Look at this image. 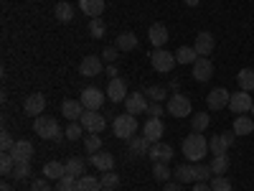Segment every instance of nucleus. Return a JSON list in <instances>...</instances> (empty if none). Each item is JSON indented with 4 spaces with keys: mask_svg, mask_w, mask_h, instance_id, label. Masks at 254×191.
I'll use <instances>...</instances> for the list:
<instances>
[{
    "mask_svg": "<svg viewBox=\"0 0 254 191\" xmlns=\"http://www.w3.org/2000/svg\"><path fill=\"white\" fill-rule=\"evenodd\" d=\"M193 191H214V189H211V184H203V181H198V184H193Z\"/></svg>",
    "mask_w": 254,
    "mask_h": 191,
    "instance_id": "nucleus-52",
    "label": "nucleus"
},
{
    "mask_svg": "<svg viewBox=\"0 0 254 191\" xmlns=\"http://www.w3.org/2000/svg\"><path fill=\"white\" fill-rule=\"evenodd\" d=\"M150 64H153V69H155V72L168 74V72L176 67V54L165 51V49H153V54H150Z\"/></svg>",
    "mask_w": 254,
    "mask_h": 191,
    "instance_id": "nucleus-4",
    "label": "nucleus"
},
{
    "mask_svg": "<svg viewBox=\"0 0 254 191\" xmlns=\"http://www.w3.org/2000/svg\"><path fill=\"white\" fill-rule=\"evenodd\" d=\"M150 140H147L145 135L142 138H130V156H147L150 153Z\"/></svg>",
    "mask_w": 254,
    "mask_h": 191,
    "instance_id": "nucleus-27",
    "label": "nucleus"
},
{
    "mask_svg": "<svg viewBox=\"0 0 254 191\" xmlns=\"http://www.w3.org/2000/svg\"><path fill=\"white\" fill-rule=\"evenodd\" d=\"M102 191H115V189H107V186H104V189H102Z\"/></svg>",
    "mask_w": 254,
    "mask_h": 191,
    "instance_id": "nucleus-56",
    "label": "nucleus"
},
{
    "mask_svg": "<svg viewBox=\"0 0 254 191\" xmlns=\"http://www.w3.org/2000/svg\"><path fill=\"white\" fill-rule=\"evenodd\" d=\"M89 33H92L94 38H102L104 33H107V26H104L102 18H92V20H89Z\"/></svg>",
    "mask_w": 254,
    "mask_h": 191,
    "instance_id": "nucleus-39",
    "label": "nucleus"
},
{
    "mask_svg": "<svg viewBox=\"0 0 254 191\" xmlns=\"http://www.w3.org/2000/svg\"><path fill=\"white\" fill-rule=\"evenodd\" d=\"M163 133H165V125H163L160 117H150V120L145 122V127H142V135L150 140V143H158L163 138Z\"/></svg>",
    "mask_w": 254,
    "mask_h": 191,
    "instance_id": "nucleus-16",
    "label": "nucleus"
},
{
    "mask_svg": "<svg viewBox=\"0 0 254 191\" xmlns=\"http://www.w3.org/2000/svg\"><path fill=\"white\" fill-rule=\"evenodd\" d=\"M79 10L89 18H99L104 13V0H79Z\"/></svg>",
    "mask_w": 254,
    "mask_h": 191,
    "instance_id": "nucleus-23",
    "label": "nucleus"
},
{
    "mask_svg": "<svg viewBox=\"0 0 254 191\" xmlns=\"http://www.w3.org/2000/svg\"><path fill=\"white\" fill-rule=\"evenodd\" d=\"M13 145H15V140H13V135H10L8 130L0 133V148H3V153H10Z\"/></svg>",
    "mask_w": 254,
    "mask_h": 191,
    "instance_id": "nucleus-47",
    "label": "nucleus"
},
{
    "mask_svg": "<svg viewBox=\"0 0 254 191\" xmlns=\"http://www.w3.org/2000/svg\"><path fill=\"white\" fill-rule=\"evenodd\" d=\"M56 191H76V179L74 176H64L56 181Z\"/></svg>",
    "mask_w": 254,
    "mask_h": 191,
    "instance_id": "nucleus-43",
    "label": "nucleus"
},
{
    "mask_svg": "<svg viewBox=\"0 0 254 191\" xmlns=\"http://www.w3.org/2000/svg\"><path fill=\"white\" fill-rule=\"evenodd\" d=\"M196 166V181H211L214 179V171H211V166H206V163H193Z\"/></svg>",
    "mask_w": 254,
    "mask_h": 191,
    "instance_id": "nucleus-42",
    "label": "nucleus"
},
{
    "mask_svg": "<svg viewBox=\"0 0 254 191\" xmlns=\"http://www.w3.org/2000/svg\"><path fill=\"white\" fill-rule=\"evenodd\" d=\"M10 156H13L15 161H31V158H33V143H31V140H15Z\"/></svg>",
    "mask_w": 254,
    "mask_h": 191,
    "instance_id": "nucleus-21",
    "label": "nucleus"
},
{
    "mask_svg": "<svg viewBox=\"0 0 254 191\" xmlns=\"http://www.w3.org/2000/svg\"><path fill=\"white\" fill-rule=\"evenodd\" d=\"M84 148H87V153H99V151H102V138H99V133H92L87 140H84Z\"/></svg>",
    "mask_w": 254,
    "mask_h": 191,
    "instance_id": "nucleus-40",
    "label": "nucleus"
},
{
    "mask_svg": "<svg viewBox=\"0 0 254 191\" xmlns=\"http://www.w3.org/2000/svg\"><path fill=\"white\" fill-rule=\"evenodd\" d=\"M102 69H104V64H102V56H97V54L84 56V59L79 61V74H81V77H99Z\"/></svg>",
    "mask_w": 254,
    "mask_h": 191,
    "instance_id": "nucleus-9",
    "label": "nucleus"
},
{
    "mask_svg": "<svg viewBox=\"0 0 254 191\" xmlns=\"http://www.w3.org/2000/svg\"><path fill=\"white\" fill-rule=\"evenodd\" d=\"M117 51H120L117 46H107V49L102 51V59L107 61V64H115V61H117Z\"/></svg>",
    "mask_w": 254,
    "mask_h": 191,
    "instance_id": "nucleus-49",
    "label": "nucleus"
},
{
    "mask_svg": "<svg viewBox=\"0 0 254 191\" xmlns=\"http://www.w3.org/2000/svg\"><path fill=\"white\" fill-rule=\"evenodd\" d=\"M99 181H102V186H107V189H115V186L120 184V176H117L115 171H104V174L99 176Z\"/></svg>",
    "mask_w": 254,
    "mask_h": 191,
    "instance_id": "nucleus-46",
    "label": "nucleus"
},
{
    "mask_svg": "<svg viewBox=\"0 0 254 191\" xmlns=\"http://www.w3.org/2000/svg\"><path fill=\"white\" fill-rule=\"evenodd\" d=\"M104 95H107V99L110 102H125L127 99V84L117 77V79H110V84H107V92H104Z\"/></svg>",
    "mask_w": 254,
    "mask_h": 191,
    "instance_id": "nucleus-15",
    "label": "nucleus"
},
{
    "mask_svg": "<svg viewBox=\"0 0 254 191\" xmlns=\"http://www.w3.org/2000/svg\"><path fill=\"white\" fill-rule=\"evenodd\" d=\"M44 176L46 179H64L66 176V163H61V161H49L46 166H44Z\"/></svg>",
    "mask_w": 254,
    "mask_h": 191,
    "instance_id": "nucleus-26",
    "label": "nucleus"
},
{
    "mask_svg": "<svg viewBox=\"0 0 254 191\" xmlns=\"http://www.w3.org/2000/svg\"><path fill=\"white\" fill-rule=\"evenodd\" d=\"M229 99H231V95H229L224 87H216V90L208 92L206 104H208L211 110H224V107H229Z\"/></svg>",
    "mask_w": 254,
    "mask_h": 191,
    "instance_id": "nucleus-14",
    "label": "nucleus"
},
{
    "mask_svg": "<svg viewBox=\"0 0 254 191\" xmlns=\"http://www.w3.org/2000/svg\"><path fill=\"white\" fill-rule=\"evenodd\" d=\"M147 95L145 92H135V95H127V99H125V107H127V112L130 115H142V112H147Z\"/></svg>",
    "mask_w": 254,
    "mask_h": 191,
    "instance_id": "nucleus-12",
    "label": "nucleus"
},
{
    "mask_svg": "<svg viewBox=\"0 0 254 191\" xmlns=\"http://www.w3.org/2000/svg\"><path fill=\"white\" fill-rule=\"evenodd\" d=\"M173 174H176L178 184H193L196 181V166L193 163H181Z\"/></svg>",
    "mask_w": 254,
    "mask_h": 191,
    "instance_id": "nucleus-24",
    "label": "nucleus"
},
{
    "mask_svg": "<svg viewBox=\"0 0 254 191\" xmlns=\"http://www.w3.org/2000/svg\"><path fill=\"white\" fill-rule=\"evenodd\" d=\"M193 49L198 51V56H211V54H214V49H216V38L211 36L208 31H198Z\"/></svg>",
    "mask_w": 254,
    "mask_h": 191,
    "instance_id": "nucleus-13",
    "label": "nucleus"
},
{
    "mask_svg": "<svg viewBox=\"0 0 254 191\" xmlns=\"http://www.w3.org/2000/svg\"><path fill=\"white\" fill-rule=\"evenodd\" d=\"M234 138H237V133L231 130V133H221V135H214V138H208V151L214 153V156H221V153H226L231 145H234Z\"/></svg>",
    "mask_w": 254,
    "mask_h": 191,
    "instance_id": "nucleus-6",
    "label": "nucleus"
},
{
    "mask_svg": "<svg viewBox=\"0 0 254 191\" xmlns=\"http://www.w3.org/2000/svg\"><path fill=\"white\" fill-rule=\"evenodd\" d=\"M13 179H31V161H15Z\"/></svg>",
    "mask_w": 254,
    "mask_h": 191,
    "instance_id": "nucleus-35",
    "label": "nucleus"
},
{
    "mask_svg": "<svg viewBox=\"0 0 254 191\" xmlns=\"http://www.w3.org/2000/svg\"><path fill=\"white\" fill-rule=\"evenodd\" d=\"M61 112H64V117H69L71 122H76V120H81V115L87 112V110H84L81 99H64Z\"/></svg>",
    "mask_w": 254,
    "mask_h": 191,
    "instance_id": "nucleus-18",
    "label": "nucleus"
},
{
    "mask_svg": "<svg viewBox=\"0 0 254 191\" xmlns=\"http://www.w3.org/2000/svg\"><path fill=\"white\" fill-rule=\"evenodd\" d=\"M153 176H155L158 181H168V179H171V168H168V163L155 161V163H153Z\"/></svg>",
    "mask_w": 254,
    "mask_h": 191,
    "instance_id": "nucleus-38",
    "label": "nucleus"
},
{
    "mask_svg": "<svg viewBox=\"0 0 254 191\" xmlns=\"http://www.w3.org/2000/svg\"><path fill=\"white\" fill-rule=\"evenodd\" d=\"M145 95L150 97L153 102H163V99L168 97V92H165V87H163V84H150V87L145 90Z\"/></svg>",
    "mask_w": 254,
    "mask_h": 191,
    "instance_id": "nucleus-37",
    "label": "nucleus"
},
{
    "mask_svg": "<svg viewBox=\"0 0 254 191\" xmlns=\"http://www.w3.org/2000/svg\"><path fill=\"white\" fill-rule=\"evenodd\" d=\"M181 151H183V156H186L190 163H201V158H206V153H208V140H206L201 133H190V135L183 140Z\"/></svg>",
    "mask_w": 254,
    "mask_h": 191,
    "instance_id": "nucleus-1",
    "label": "nucleus"
},
{
    "mask_svg": "<svg viewBox=\"0 0 254 191\" xmlns=\"http://www.w3.org/2000/svg\"><path fill=\"white\" fill-rule=\"evenodd\" d=\"M208 166H211V171H214V176H224V174L229 171V166H231V163H229V156L221 153V156H214V158H211Z\"/></svg>",
    "mask_w": 254,
    "mask_h": 191,
    "instance_id": "nucleus-31",
    "label": "nucleus"
},
{
    "mask_svg": "<svg viewBox=\"0 0 254 191\" xmlns=\"http://www.w3.org/2000/svg\"><path fill=\"white\" fill-rule=\"evenodd\" d=\"M104 95L102 90H97V87H87V90H81V104H84V110H99L102 104H104Z\"/></svg>",
    "mask_w": 254,
    "mask_h": 191,
    "instance_id": "nucleus-7",
    "label": "nucleus"
},
{
    "mask_svg": "<svg viewBox=\"0 0 254 191\" xmlns=\"http://www.w3.org/2000/svg\"><path fill=\"white\" fill-rule=\"evenodd\" d=\"M112 130H115V138H122V140L135 138V133H137V120H135V115H130V112L117 115L115 122H112Z\"/></svg>",
    "mask_w": 254,
    "mask_h": 191,
    "instance_id": "nucleus-3",
    "label": "nucleus"
},
{
    "mask_svg": "<svg viewBox=\"0 0 254 191\" xmlns=\"http://www.w3.org/2000/svg\"><path fill=\"white\" fill-rule=\"evenodd\" d=\"M211 189H214V191H231L234 186H231V181L224 179V176H214V179H211Z\"/></svg>",
    "mask_w": 254,
    "mask_h": 191,
    "instance_id": "nucleus-44",
    "label": "nucleus"
},
{
    "mask_svg": "<svg viewBox=\"0 0 254 191\" xmlns=\"http://www.w3.org/2000/svg\"><path fill=\"white\" fill-rule=\"evenodd\" d=\"M79 122L84 125V130H89V133H102L104 127H107V120L99 115V110H87Z\"/></svg>",
    "mask_w": 254,
    "mask_h": 191,
    "instance_id": "nucleus-10",
    "label": "nucleus"
},
{
    "mask_svg": "<svg viewBox=\"0 0 254 191\" xmlns=\"http://www.w3.org/2000/svg\"><path fill=\"white\" fill-rule=\"evenodd\" d=\"M54 15H56L59 23H69V20L74 18V8H71V3H66V0H61V3H56Z\"/></svg>",
    "mask_w": 254,
    "mask_h": 191,
    "instance_id": "nucleus-30",
    "label": "nucleus"
},
{
    "mask_svg": "<svg viewBox=\"0 0 254 191\" xmlns=\"http://www.w3.org/2000/svg\"><path fill=\"white\" fill-rule=\"evenodd\" d=\"M102 181L97 176H81L76 179V191H102Z\"/></svg>",
    "mask_w": 254,
    "mask_h": 191,
    "instance_id": "nucleus-29",
    "label": "nucleus"
},
{
    "mask_svg": "<svg viewBox=\"0 0 254 191\" xmlns=\"http://www.w3.org/2000/svg\"><path fill=\"white\" fill-rule=\"evenodd\" d=\"M252 117H254V104H252Z\"/></svg>",
    "mask_w": 254,
    "mask_h": 191,
    "instance_id": "nucleus-57",
    "label": "nucleus"
},
{
    "mask_svg": "<svg viewBox=\"0 0 254 191\" xmlns=\"http://www.w3.org/2000/svg\"><path fill=\"white\" fill-rule=\"evenodd\" d=\"M147 117H160L163 115V104L160 102H150L147 104V112H145Z\"/></svg>",
    "mask_w": 254,
    "mask_h": 191,
    "instance_id": "nucleus-50",
    "label": "nucleus"
},
{
    "mask_svg": "<svg viewBox=\"0 0 254 191\" xmlns=\"http://www.w3.org/2000/svg\"><path fill=\"white\" fill-rule=\"evenodd\" d=\"M84 168H87V163H84L81 158H69V161H66V176L81 179V176H84Z\"/></svg>",
    "mask_w": 254,
    "mask_h": 191,
    "instance_id": "nucleus-34",
    "label": "nucleus"
},
{
    "mask_svg": "<svg viewBox=\"0 0 254 191\" xmlns=\"http://www.w3.org/2000/svg\"><path fill=\"white\" fill-rule=\"evenodd\" d=\"M234 133L242 138V135H252L254 133V117H247V115H237L234 117Z\"/></svg>",
    "mask_w": 254,
    "mask_h": 191,
    "instance_id": "nucleus-25",
    "label": "nucleus"
},
{
    "mask_svg": "<svg viewBox=\"0 0 254 191\" xmlns=\"http://www.w3.org/2000/svg\"><path fill=\"white\" fill-rule=\"evenodd\" d=\"M107 74H110V79H117V67H115V64L107 67Z\"/></svg>",
    "mask_w": 254,
    "mask_h": 191,
    "instance_id": "nucleus-53",
    "label": "nucleus"
},
{
    "mask_svg": "<svg viewBox=\"0 0 254 191\" xmlns=\"http://www.w3.org/2000/svg\"><path fill=\"white\" fill-rule=\"evenodd\" d=\"M153 158V163L155 161H160V163H168L173 158V145H168V143H163V140H158V143H153L150 145V153H147Z\"/></svg>",
    "mask_w": 254,
    "mask_h": 191,
    "instance_id": "nucleus-17",
    "label": "nucleus"
},
{
    "mask_svg": "<svg viewBox=\"0 0 254 191\" xmlns=\"http://www.w3.org/2000/svg\"><path fill=\"white\" fill-rule=\"evenodd\" d=\"M81 130H84L81 122H69V127L64 130V135H66L69 140H79V138H81Z\"/></svg>",
    "mask_w": 254,
    "mask_h": 191,
    "instance_id": "nucleus-45",
    "label": "nucleus"
},
{
    "mask_svg": "<svg viewBox=\"0 0 254 191\" xmlns=\"http://www.w3.org/2000/svg\"><path fill=\"white\" fill-rule=\"evenodd\" d=\"M33 130L38 138H44V140H61V127L56 122V117H33Z\"/></svg>",
    "mask_w": 254,
    "mask_h": 191,
    "instance_id": "nucleus-2",
    "label": "nucleus"
},
{
    "mask_svg": "<svg viewBox=\"0 0 254 191\" xmlns=\"http://www.w3.org/2000/svg\"><path fill=\"white\" fill-rule=\"evenodd\" d=\"M147 38H150V44L155 49H163L165 46V41H168V28L163 23H153L150 31H147Z\"/></svg>",
    "mask_w": 254,
    "mask_h": 191,
    "instance_id": "nucleus-22",
    "label": "nucleus"
},
{
    "mask_svg": "<svg viewBox=\"0 0 254 191\" xmlns=\"http://www.w3.org/2000/svg\"><path fill=\"white\" fill-rule=\"evenodd\" d=\"M196 59H198V51H196L193 46H181L178 54H176V61H178V64H190V67H193Z\"/></svg>",
    "mask_w": 254,
    "mask_h": 191,
    "instance_id": "nucleus-32",
    "label": "nucleus"
},
{
    "mask_svg": "<svg viewBox=\"0 0 254 191\" xmlns=\"http://www.w3.org/2000/svg\"><path fill=\"white\" fill-rule=\"evenodd\" d=\"M13 166H15V158H13L10 153H3V156H0V174H3V176L13 174Z\"/></svg>",
    "mask_w": 254,
    "mask_h": 191,
    "instance_id": "nucleus-41",
    "label": "nucleus"
},
{
    "mask_svg": "<svg viewBox=\"0 0 254 191\" xmlns=\"http://www.w3.org/2000/svg\"><path fill=\"white\" fill-rule=\"evenodd\" d=\"M31 191H54V189H51V181L44 176V179H36L31 184Z\"/></svg>",
    "mask_w": 254,
    "mask_h": 191,
    "instance_id": "nucleus-48",
    "label": "nucleus"
},
{
    "mask_svg": "<svg viewBox=\"0 0 254 191\" xmlns=\"http://www.w3.org/2000/svg\"><path fill=\"white\" fill-rule=\"evenodd\" d=\"M208 122H211V117L206 112H198V115L190 117V127H193V133H203L206 127H208Z\"/></svg>",
    "mask_w": 254,
    "mask_h": 191,
    "instance_id": "nucleus-36",
    "label": "nucleus"
},
{
    "mask_svg": "<svg viewBox=\"0 0 254 191\" xmlns=\"http://www.w3.org/2000/svg\"><path fill=\"white\" fill-rule=\"evenodd\" d=\"M92 166L97 168V171H112V168H115V156L110 153V151H99V153H92Z\"/></svg>",
    "mask_w": 254,
    "mask_h": 191,
    "instance_id": "nucleus-20",
    "label": "nucleus"
},
{
    "mask_svg": "<svg viewBox=\"0 0 254 191\" xmlns=\"http://www.w3.org/2000/svg\"><path fill=\"white\" fill-rule=\"evenodd\" d=\"M44 107H46V97L41 95V92L31 95V97L26 99V104H23V110H26L28 117H38L41 112H44Z\"/></svg>",
    "mask_w": 254,
    "mask_h": 191,
    "instance_id": "nucleus-19",
    "label": "nucleus"
},
{
    "mask_svg": "<svg viewBox=\"0 0 254 191\" xmlns=\"http://www.w3.org/2000/svg\"><path fill=\"white\" fill-rule=\"evenodd\" d=\"M183 3H186L188 8H196V5H198V0H183Z\"/></svg>",
    "mask_w": 254,
    "mask_h": 191,
    "instance_id": "nucleus-54",
    "label": "nucleus"
},
{
    "mask_svg": "<svg viewBox=\"0 0 254 191\" xmlns=\"http://www.w3.org/2000/svg\"><path fill=\"white\" fill-rule=\"evenodd\" d=\"M237 82L244 92H252L254 90V69H239L237 74Z\"/></svg>",
    "mask_w": 254,
    "mask_h": 191,
    "instance_id": "nucleus-33",
    "label": "nucleus"
},
{
    "mask_svg": "<svg viewBox=\"0 0 254 191\" xmlns=\"http://www.w3.org/2000/svg\"><path fill=\"white\" fill-rule=\"evenodd\" d=\"M0 191H13V189H10L8 184H3V189H0Z\"/></svg>",
    "mask_w": 254,
    "mask_h": 191,
    "instance_id": "nucleus-55",
    "label": "nucleus"
},
{
    "mask_svg": "<svg viewBox=\"0 0 254 191\" xmlns=\"http://www.w3.org/2000/svg\"><path fill=\"white\" fill-rule=\"evenodd\" d=\"M190 110H193V104H190V99L186 95L176 92V95L168 97V112H171L173 117H188Z\"/></svg>",
    "mask_w": 254,
    "mask_h": 191,
    "instance_id": "nucleus-5",
    "label": "nucleus"
},
{
    "mask_svg": "<svg viewBox=\"0 0 254 191\" xmlns=\"http://www.w3.org/2000/svg\"><path fill=\"white\" fill-rule=\"evenodd\" d=\"M211 77H214V61H211L208 56H198L193 61V79L196 82H208Z\"/></svg>",
    "mask_w": 254,
    "mask_h": 191,
    "instance_id": "nucleus-11",
    "label": "nucleus"
},
{
    "mask_svg": "<svg viewBox=\"0 0 254 191\" xmlns=\"http://www.w3.org/2000/svg\"><path fill=\"white\" fill-rule=\"evenodd\" d=\"M163 191H181V184H178V181H165Z\"/></svg>",
    "mask_w": 254,
    "mask_h": 191,
    "instance_id": "nucleus-51",
    "label": "nucleus"
},
{
    "mask_svg": "<svg viewBox=\"0 0 254 191\" xmlns=\"http://www.w3.org/2000/svg\"><path fill=\"white\" fill-rule=\"evenodd\" d=\"M117 49H120V51H132V49H137V36H135L132 31H122V33L117 36Z\"/></svg>",
    "mask_w": 254,
    "mask_h": 191,
    "instance_id": "nucleus-28",
    "label": "nucleus"
},
{
    "mask_svg": "<svg viewBox=\"0 0 254 191\" xmlns=\"http://www.w3.org/2000/svg\"><path fill=\"white\" fill-rule=\"evenodd\" d=\"M252 104H254V99L249 97V92H234L231 95V99H229V110L234 112V115H244V112H252Z\"/></svg>",
    "mask_w": 254,
    "mask_h": 191,
    "instance_id": "nucleus-8",
    "label": "nucleus"
}]
</instances>
